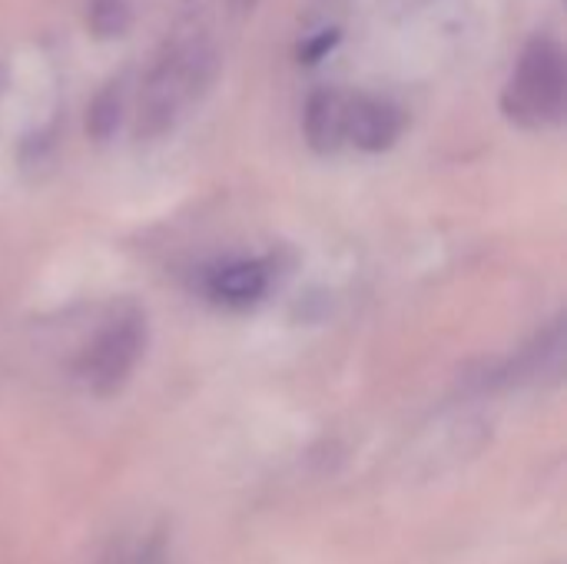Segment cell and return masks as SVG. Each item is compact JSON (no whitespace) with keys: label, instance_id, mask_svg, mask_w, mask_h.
Returning a JSON list of instances; mask_svg holds the SVG:
<instances>
[{"label":"cell","instance_id":"obj_2","mask_svg":"<svg viewBox=\"0 0 567 564\" xmlns=\"http://www.w3.org/2000/svg\"><path fill=\"white\" fill-rule=\"evenodd\" d=\"M567 96V63L561 43L551 33H538L525 43L505 90L502 110L525 130H542L561 120Z\"/></svg>","mask_w":567,"mask_h":564},{"label":"cell","instance_id":"obj_8","mask_svg":"<svg viewBox=\"0 0 567 564\" xmlns=\"http://www.w3.org/2000/svg\"><path fill=\"white\" fill-rule=\"evenodd\" d=\"M100 564H169L166 555V542L159 535H146V539H126L116 542Z\"/></svg>","mask_w":567,"mask_h":564},{"label":"cell","instance_id":"obj_6","mask_svg":"<svg viewBox=\"0 0 567 564\" xmlns=\"http://www.w3.org/2000/svg\"><path fill=\"white\" fill-rule=\"evenodd\" d=\"M346 100L349 93L336 90V86H322L312 90L309 103H306V140L316 153H336L346 146Z\"/></svg>","mask_w":567,"mask_h":564},{"label":"cell","instance_id":"obj_4","mask_svg":"<svg viewBox=\"0 0 567 564\" xmlns=\"http://www.w3.org/2000/svg\"><path fill=\"white\" fill-rule=\"evenodd\" d=\"M405 113L395 100L379 93H349L346 100V143L362 153H385L399 143Z\"/></svg>","mask_w":567,"mask_h":564},{"label":"cell","instance_id":"obj_11","mask_svg":"<svg viewBox=\"0 0 567 564\" xmlns=\"http://www.w3.org/2000/svg\"><path fill=\"white\" fill-rule=\"evenodd\" d=\"M259 7V0H226V13L229 17H249Z\"/></svg>","mask_w":567,"mask_h":564},{"label":"cell","instance_id":"obj_3","mask_svg":"<svg viewBox=\"0 0 567 564\" xmlns=\"http://www.w3.org/2000/svg\"><path fill=\"white\" fill-rule=\"evenodd\" d=\"M146 346H150L146 312L136 306H120L100 322L90 342L76 352L73 379L90 396L106 399L130 382V376L146 356Z\"/></svg>","mask_w":567,"mask_h":564},{"label":"cell","instance_id":"obj_7","mask_svg":"<svg viewBox=\"0 0 567 564\" xmlns=\"http://www.w3.org/2000/svg\"><path fill=\"white\" fill-rule=\"evenodd\" d=\"M133 23L130 0H86V27L96 40H113Z\"/></svg>","mask_w":567,"mask_h":564},{"label":"cell","instance_id":"obj_10","mask_svg":"<svg viewBox=\"0 0 567 564\" xmlns=\"http://www.w3.org/2000/svg\"><path fill=\"white\" fill-rule=\"evenodd\" d=\"M336 40H339V30H322V33H316L312 40H306V43L299 47V60L316 63L322 53H329V50L336 47Z\"/></svg>","mask_w":567,"mask_h":564},{"label":"cell","instance_id":"obj_9","mask_svg":"<svg viewBox=\"0 0 567 564\" xmlns=\"http://www.w3.org/2000/svg\"><path fill=\"white\" fill-rule=\"evenodd\" d=\"M120 113H123V83H110L96 93L90 113H86V130L96 136V140H106L116 123H120Z\"/></svg>","mask_w":567,"mask_h":564},{"label":"cell","instance_id":"obj_5","mask_svg":"<svg viewBox=\"0 0 567 564\" xmlns=\"http://www.w3.org/2000/svg\"><path fill=\"white\" fill-rule=\"evenodd\" d=\"M272 283L269 263L262 259H226L206 273V296L219 306L243 309L266 296Z\"/></svg>","mask_w":567,"mask_h":564},{"label":"cell","instance_id":"obj_1","mask_svg":"<svg viewBox=\"0 0 567 564\" xmlns=\"http://www.w3.org/2000/svg\"><path fill=\"white\" fill-rule=\"evenodd\" d=\"M216 66H219L216 47L203 30L173 33L159 47L156 60L143 76L140 106H136V136L140 140L166 136L193 110V103H199V96L213 86Z\"/></svg>","mask_w":567,"mask_h":564}]
</instances>
